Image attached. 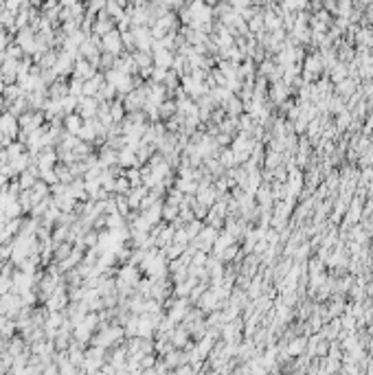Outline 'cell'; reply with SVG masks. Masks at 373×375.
Wrapping results in <instances>:
<instances>
[{
    "mask_svg": "<svg viewBox=\"0 0 373 375\" xmlns=\"http://www.w3.org/2000/svg\"><path fill=\"white\" fill-rule=\"evenodd\" d=\"M0 130L4 132V134H9V132H15V123H13V119L11 117H2V121H0Z\"/></svg>",
    "mask_w": 373,
    "mask_h": 375,
    "instance_id": "6da1fadb",
    "label": "cell"
}]
</instances>
